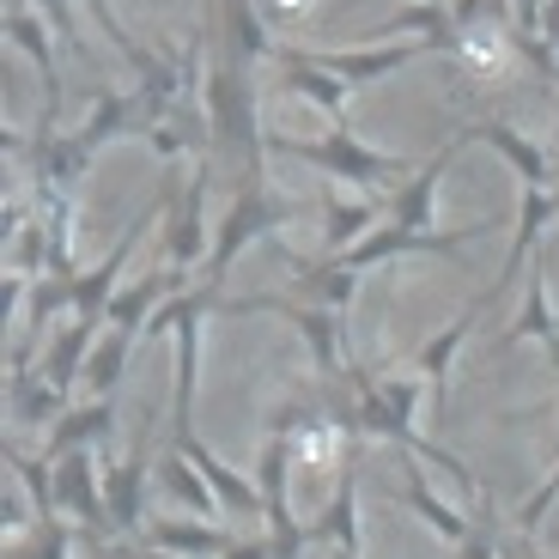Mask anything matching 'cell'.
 <instances>
[{"mask_svg": "<svg viewBox=\"0 0 559 559\" xmlns=\"http://www.w3.org/2000/svg\"><path fill=\"white\" fill-rule=\"evenodd\" d=\"M286 475H293V438L267 432L262 438V456H255V487H262V518H267L274 559H298V554H305V530L293 523V492H286Z\"/></svg>", "mask_w": 559, "mask_h": 559, "instance_id": "obj_1", "label": "cell"}, {"mask_svg": "<svg viewBox=\"0 0 559 559\" xmlns=\"http://www.w3.org/2000/svg\"><path fill=\"white\" fill-rule=\"evenodd\" d=\"M146 475H153V462H146V432H140L134 450L104 468V504H110V523L122 535L146 530V499H140V492H146Z\"/></svg>", "mask_w": 559, "mask_h": 559, "instance_id": "obj_2", "label": "cell"}, {"mask_svg": "<svg viewBox=\"0 0 559 559\" xmlns=\"http://www.w3.org/2000/svg\"><path fill=\"white\" fill-rule=\"evenodd\" d=\"M402 504L438 535V542H450V547H468V535H475V518H462L456 504H450L444 492L432 487V480L419 475V462H414V456L402 462Z\"/></svg>", "mask_w": 559, "mask_h": 559, "instance_id": "obj_3", "label": "cell"}, {"mask_svg": "<svg viewBox=\"0 0 559 559\" xmlns=\"http://www.w3.org/2000/svg\"><path fill=\"white\" fill-rule=\"evenodd\" d=\"M317 542H335V554H359L365 559V542H359V444H347V468H341V487L329 499L317 523H310Z\"/></svg>", "mask_w": 559, "mask_h": 559, "instance_id": "obj_4", "label": "cell"}, {"mask_svg": "<svg viewBox=\"0 0 559 559\" xmlns=\"http://www.w3.org/2000/svg\"><path fill=\"white\" fill-rule=\"evenodd\" d=\"M170 450H182V456L195 462L201 475H207V487L219 492V504H225V511H262V487H255L250 475H238V468H231V462H225L213 444H201L195 432L170 438Z\"/></svg>", "mask_w": 559, "mask_h": 559, "instance_id": "obj_5", "label": "cell"}, {"mask_svg": "<svg viewBox=\"0 0 559 559\" xmlns=\"http://www.w3.org/2000/svg\"><path fill=\"white\" fill-rule=\"evenodd\" d=\"M110 426H116V402L92 395V402L68 407V414L49 426V438H43V456L61 462V456H73V450H92V444H104V438H110Z\"/></svg>", "mask_w": 559, "mask_h": 559, "instance_id": "obj_6", "label": "cell"}, {"mask_svg": "<svg viewBox=\"0 0 559 559\" xmlns=\"http://www.w3.org/2000/svg\"><path fill=\"white\" fill-rule=\"evenodd\" d=\"M140 542L165 547V554H182V559H225V554H231V535L213 530L207 518H201V523H189V518H153L146 530H140Z\"/></svg>", "mask_w": 559, "mask_h": 559, "instance_id": "obj_7", "label": "cell"}, {"mask_svg": "<svg viewBox=\"0 0 559 559\" xmlns=\"http://www.w3.org/2000/svg\"><path fill=\"white\" fill-rule=\"evenodd\" d=\"M158 487H165L170 499L182 504V511H195V518H219V511H225L219 492L207 487V475H201V468L182 456V450H170V456L158 462Z\"/></svg>", "mask_w": 559, "mask_h": 559, "instance_id": "obj_8", "label": "cell"}, {"mask_svg": "<svg viewBox=\"0 0 559 559\" xmlns=\"http://www.w3.org/2000/svg\"><path fill=\"white\" fill-rule=\"evenodd\" d=\"M468 335H475V310H468V317H456V322L444 329V335H432L426 347L414 353V378L426 383V390H432L438 402H444V383H450V359L462 353V341H468Z\"/></svg>", "mask_w": 559, "mask_h": 559, "instance_id": "obj_9", "label": "cell"}, {"mask_svg": "<svg viewBox=\"0 0 559 559\" xmlns=\"http://www.w3.org/2000/svg\"><path fill=\"white\" fill-rule=\"evenodd\" d=\"M128 347H134V335H122V329H110V335L92 347V359H85V383H92V395L116 402V390H122V378H128Z\"/></svg>", "mask_w": 559, "mask_h": 559, "instance_id": "obj_10", "label": "cell"}, {"mask_svg": "<svg viewBox=\"0 0 559 559\" xmlns=\"http://www.w3.org/2000/svg\"><path fill=\"white\" fill-rule=\"evenodd\" d=\"M92 329H98V322H85V317H80L68 335L56 341V353H49V371H43V383H49L56 395H68L73 378L85 371V359H92Z\"/></svg>", "mask_w": 559, "mask_h": 559, "instance_id": "obj_11", "label": "cell"}, {"mask_svg": "<svg viewBox=\"0 0 559 559\" xmlns=\"http://www.w3.org/2000/svg\"><path fill=\"white\" fill-rule=\"evenodd\" d=\"M542 341V347H547V341H559V329H554V310H547V286H542V280H535V286H530V298H523V317L518 322H511V341Z\"/></svg>", "mask_w": 559, "mask_h": 559, "instance_id": "obj_12", "label": "cell"}, {"mask_svg": "<svg viewBox=\"0 0 559 559\" xmlns=\"http://www.w3.org/2000/svg\"><path fill=\"white\" fill-rule=\"evenodd\" d=\"M158 293H165V280H153V286H134L128 298H116L110 305V329H122V335H134L140 322H153V305Z\"/></svg>", "mask_w": 559, "mask_h": 559, "instance_id": "obj_13", "label": "cell"}, {"mask_svg": "<svg viewBox=\"0 0 559 559\" xmlns=\"http://www.w3.org/2000/svg\"><path fill=\"white\" fill-rule=\"evenodd\" d=\"M554 504H559V462H554V475H547L542 487H535L530 499L518 504V518H511V530H518V535H535V530L547 523V511H554Z\"/></svg>", "mask_w": 559, "mask_h": 559, "instance_id": "obj_14", "label": "cell"}, {"mask_svg": "<svg viewBox=\"0 0 559 559\" xmlns=\"http://www.w3.org/2000/svg\"><path fill=\"white\" fill-rule=\"evenodd\" d=\"M68 542H73V530L61 518H43V535H37V554L31 559H68Z\"/></svg>", "mask_w": 559, "mask_h": 559, "instance_id": "obj_15", "label": "cell"}, {"mask_svg": "<svg viewBox=\"0 0 559 559\" xmlns=\"http://www.w3.org/2000/svg\"><path fill=\"white\" fill-rule=\"evenodd\" d=\"M225 559H274V542H267V535H255V542H231Z\"/></svg>", "mask_w": 559, "mask_h": 559, "instance_id": "obj_16", "label": "cell"}, {"mask_svg": "<svg viewBox=\"0 0 559 559\" xmlns=\"http://www.w3.org/2000/svg\"><path fill=\"white\" fill-rule=\"evenodd\" d=\"M499 559H547V554H535V535H511V542H499Z\"/></svg>", "mask_w": 559, "mask_h": 559, "instance_id": "obj_17", "label": "cell"}, {"mask_svg": "<svg viewBox=\"0 0 559 559\" xmlns=\"http://www.w3.org/2000/svg\"><path fill=\"white\" fill-rule=\"evenodd\" d=\"M335 559H359V554H335Z\"/></svg>", "mask_w": 559, "mask_h": 559, "instance_id": "obj_18", "label": "cell"}]
</instances>
